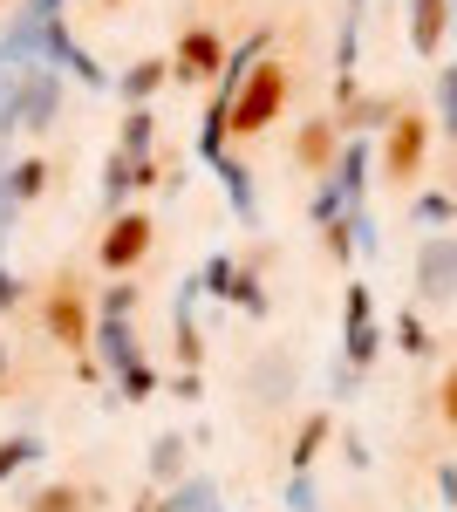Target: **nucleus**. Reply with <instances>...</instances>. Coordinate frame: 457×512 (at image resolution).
Returning <instances> with one entry per match:
<instances>
[{"label":"nucleus","mask_w":457,"mask_h":512,"mask_svg":"<svg viewBox=\"0 0 457 512\" xmlns=\"http://www.w3.org/2000/svg\"><path fill=\"white\" fill-rule=\"evenodd\" d=\"M280 103H287V69H280V62H260V69L246 76V89H239L226 130L232 137H260V130L280 117Z\"/></svg>","instance_id":"obj_1"},{"label":"nucleus","mask_w":457,"mask_h":512,"mask_svg":"<svg viewBox=\"0 0 457 512\" xmlns=\"http://www.w3.org/2000/svg\"><path fill=\"white\" fill-rule=\"evenodd\" d=\"M423 137H430V123L417 110H403V117L389 123V144H382V171L396 178V185H410L423 171Z\"/></svg>","instance_id":"obj_2"},{"label":"nucleus","mask_w":457,"mask_h":512,"mask_svg":"<svg viewBox=\"0 0 457 512\" xmlns=\"http://www.w3.org/2000/svg\"><path fill=\"white\" fill-rule=\"evenodd\" d=\"M48 335H55L62 349H82V335H89V315H82V287H76V280H62V287L48 294Z\"/></svg>","instance_id":"obj_3"},{"label":"nucleus","mask_w":457,"mask_h":512,"mask_svg":"<svg viewBox=\"0 0 457 512\" xmlns=\"http://www.w3.org/2000/svg\"><path fill=\"white\" fill-rule=\"evenodd\" d=\"M144 246H151V219H144V212L116 219L110 239H103V267H137V260H144Z\"/></svg>","instance_id":"obj_4"},{"label":"nucleus","mask_w":457,"mask_h":512,"mask_svg":"<svg viewBox=\"0 0 457 512\" xmlns=\"http://www.w3.org/2000/svg\"><path fill=\"white\" fill-rule=\"evenodd\" d=\"M328 137H335V130H328V123H307V144H301V164H328V151H335V144H328Z\"/></svg>","instance_id":"obj_5"},{"label":"nucleus","mask_w":457,"mask_h":512,"mask_svg":"<svg viewBox=\"0 0 457 512\" xmlns=\"http://www.w3.org/2000/svg\"><path fill=\"white\" fill-rule=\"evenodd\" d=\"M76 506H82V499H76V492H69V485H62V492H48V499H41L35 512H76Z\"/></svg>","instance_id":"obj_6"},{"label":"nucleus","mask_w":457,"mask_h":512,"mask_svg":"<svg viewBox=\"0 0 457 512\" xmlns=\"http://www.w3.org/2000/svg\"><path fill=\"white\" fill-rule=\"evenodd\" d=\"M103 7H116V0H103Z\"/></svg>","instance_id":"obj_7"}]
</instances>
